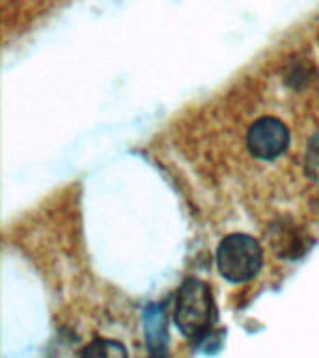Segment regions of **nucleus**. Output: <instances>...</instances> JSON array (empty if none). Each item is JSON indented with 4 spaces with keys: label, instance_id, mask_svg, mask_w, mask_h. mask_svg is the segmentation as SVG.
I'll return each mask as SVG.
<instances>
[{
    "label": "nucleus",
    "instance_id": "obj_1",
    "mask_svg": "<svg viewBox=\"0 0 319 358\" xmlns=\"http://www.w3.org/2000/svg\"><path fill=\"white\" fill-rule=\"evenodd\" d=\"M217 317L211 287L198 278H187L178 291L173 321L185 338L204 340Z\"/></svg>",
    "mask_w": 319,
    "mask_h": 358
},
{
    "label": "nucleus",
    "instance_id": "obj_2",
    "mask_svg": "<svg viewBox=\"0 0 319 358\" xmlns=\"http://www.w3.org/2000/svg\"><path fill=\"white\" fill-rule=\"evenodd\" d=\"M263 265L262 245L246 234L226 235L217 248V267L232 284L248 282Z\"/></svg>",
    "mask_w": 319,
    "mask_h": 358
},
{
    "label": "nucleus",
    "instance_id": "obj_6",
    "mask_svg": "<svg viewBox=\"0 0 319 358\" xmlns=\"http://www.w3.org/2000/svg\"><path fill=\"white\" fill-rule=\"evenodd\" d=\"M308 178L319 185V133L310 140L306 148V161H304Z\"/></svg>",
    "mask_w": 319,
    "mask_h": 358
},
{
    "label": "nucleus",
    "instance_id": "obj_4",
    "mask_svg": "<svg viewBox=\"0 0 319 358\" xmlns=\"http://www.w3.org/2000/svg\"><path fill=\"white\" fill-rule=\"evenodd\" d=\"M144 338L151 358H166L168 355V329L166 313L161 304H148L142 313Z\"/></svg>",
    "mask_w": 319,
    "mask_h": 358
},
{
    "label": "nucleus",
    "instance_id": "obj_3",
    "mask_svg": "<svg viewBox=\"0 0 319 358\" xmlns=\"http://www.w3.org/2000/svg\"><path fill=\"white\" fill-rule=\"evenodd\" d=\"M246 145L260 161H274L285 153L290 145V131L278 117L265 116L254 122L246 134Z\"/></svg>",
    "mask_w": 319,
    "mask_h": 358
},
{
    "label": "nucleus",
    "instance_id": "obj_5",
    "mask_svg": "<svg viewBox=\"0 0 319 358\" xmlns=\"http://www.w3.org/2000/svg\"><path fill=\"white\" fill-rule=\"evenodd\" d=\"M80 358H129V355L120 341L97 338L84 349Z\"/></svg>",
    "mask_w": 319,
    "mask_h": 358
}]
</instances>
